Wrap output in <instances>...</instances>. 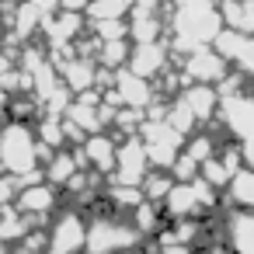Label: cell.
<instances>
[{
  "label": "cell",
  "instance_id": "obj_1",
  "mask_svg": "<svg viewBox=\"0 0 254 254\" xmlns=\"http://www.w3.org/2000/svg\"><path fill=\"white\" fill-rule=\"evenodd\" d=\"M39 153H42V143L25 122H11L0 132V167L7 174H14V178L32 174L39 164Z\"/></svg>",
  "mask_w": 254,
  "mask_h": 254
},
{
  "label": "cell",
  "instance_id": "obj_2",
  "mask_svg": "<svg viewBox=\"0 0 254 254\" xmlns=\"http://www.w3.org/2000/svg\"><path fill=\"white\" fill-rule=\"evenodd\" d=\"M219 11L209 4V0H188V4L178 11V21H174V32L185 35V46H198V42H216L219 35Z\"/></svg>",
  "mask_w": 254,
  "mask_h": 254
},
{
  "label": "cell",
  "instance_id": "obj_3",
  "mask_svg": "<svg viewBox=\"0 0 254 254\" xmlns=\"http://www.w3.org/2000/svg\"><path fill=\"white\" fill-rule=\"evenodd\" d=\"M139 230L115 223V219H94L87 223V237H84V254H119L139 244Z\"/></svg>",
  "mask_w": 254,
  "mask_h": 254
},
{
  "label": "cell",
  "instance_id": "obj_4",
  "mask_svg": "<svg viewBox=\"0 0 254 254\" xmlns=\"http://www.w3.org/2000/svg\"><path fill=\"white\" fill-rule=\"evenodd\" d=\"M139 136H143V146H146V157H150V164H157V167H171L174 160H178V153H181V132L167 122V119H150V122H143L139 126Z\"/></svg>",
  "mask_w": 254,
  "mask_h": 254
},
{
  "label": "cell",
  "instance_id": "obj_5",
  "mask_svg": "<svg viewBox=\"0 0 254 254\" xmlns=\"http://www.w3.org/2000/svg\"><path fill=\"white\" fill-rule=\"evenodd\" d=\"M219 119H223L226 132L237 136L240 143L254 139V98L251 94H240V91L226 94L219 105Z\"/></svg>",
  "mask_w": 254,
  "mask_h": 254
},
{
  "label": "cell",
  "instance_id": "obj_6",
  "mask_svg": "<svg viewBox=\"0 0 254 254\" xmlns=\"http://www.w3.org/2000/svg\"><path fill=\"white\" fill-rule=\"evenodd\" d=\"M87 237V223L77 212H63L49 230V251L46 254H80Z\"/></svg>",
  "mask_w": 254,
  "mask_h": 254
},
{
  "label": "cell",
  "instance_id": "obj_7",
  "mask_svg": "<svg viewBox=\"0 0 254 254\" xmlns=\"http://www.w3.org/2000/svg\"><path fill=\"white\" fill-rule=\"evenodd\" d=\"M146 164H150V157H146L143 139H129V143L115 146V174H119L115 181L119 185H143Z\"/></svg>",
  "mask_w": 254,
  "mask_h": 254
},
{
  "label": "cell",
  "instance_id": "obj_8",
  "mask_svg": "<svg viewBox=\"0 0 254 254\" xmlns=\"http://www.w3.org/2000/svg\"><path fill=\"white\" fill-rule=\"evenodd\" d=\"M60 202V195H56V188H53V181H35V185H21V191H18V198H14V205L25 212V216H39V212H49L53 205Z\"/></svg>",
  "mask_w": 254,
  "mask_h": 254
},
{
  "label": "cell",
  "instance_id": "obj_9",
  "mask_svg": "<svg viewBox=\"0 0 254 254\" xmlns=\"http://www.w3.org/2000/svg\"><path fill=\"white\" fill-rule=\"evenodd\" d=\"M185 73L195 77L198 84H212V80H223L226 73V60L216 53V49H195L191 60L185 63Z\"/></svg>",
  "mask_w": 254,
  "mask_h": 254
},
{
  "label": "cell",
  "instance_id": "obj_10",
  "mask_svg": "<svg viewBox=\"0 0 254 254\" xmlns=\"http://www.w3.org/2000/svg\"><path fill=\"white\" fill-rule=\"evenodd\" d=\"M80 157H84V164H87L91 171H112V167H115V143H112L105 132H91Z\"/></svg>",
  "mask_w": 254,
  "mask_h": 254
},
{
  "label": "cell",
  "instance_id": "obj_11",
  "mask_svg": "<svg viewBox=\"0 0 254 254\" xmlns=\"http://www.w3.org/2000/svg\"><path fill=\"white\" fill-rule=\"evenodd\" d=\"M230 247L233 254H254V212L240 209L230 219Z\"/></svg>",
  "mask_w": 254,
  "mask_h": 254
},
{
  "label": "cell",
  "instance_id": "obj_12",
  "mask_svg": "<svg viewBox=\"0 0 254 254\" xmlns=\"http://www.w3.org/2000/svg\"><path fill=\"white\" fill-rule=\"evenodd\" d=\"M119 101L126 105V108H139L143 112V105L150 101V84H146V77H139V73H122L119 77Z\"/></svg>",
  "mask_w": 254,
  "mask_h": 254
},
{
  "label": "cell",
  "instance_id": "obj_13",
  "mask_svg": "<svg viewBox=\"0 0 254 254\" xmlns=\"http://www.w3.org/2000/svg\"><path fill=\"white\" fill-rule=\"evenodd\" d=\"M129 70L139 73V77H153L160 66H164V46L160 42H139V49L129 56Z\"/></svg>",
  "mask_w": 254,
  "mask_h": 254
},
{
  "label": "cell",
  "instance_id": "obj_14",
  "mask_svg": "<svg viewBox=\"0 0 254 254\" xmlns=\"http://www.w3.org/2000/svg\"><path fill=\"white\" fill-rule=\"evenodd\" d=\"M230 198H233V205H240V209H247V212H254V171L251 167H240L233 178H230Z\"/></svg>",
  "mask_w": 254,
  "mask_h": 254
},
{
  "label": "cell",
  "instance_id": "obj_15",
  "mask_svg": "<svg viewBox=\"0 0 254 254\" xmlns=\"http://www.w3.org/2000/svg\"><path fill=\"white\" fill-rule=\"evenodd\" d=\"M28 233V216L18 209V205H7L0 209V244H14Z\"/></svg>",
  "mask_w": 254,
  "mask_h": 254
},
{
  "label": "cell",
  "instance_id": "obj_16",
  "mask_svg": "<svg viewBox=\"0 0 254 254\" xmlns=\"http://www.w3.org/2000/svg\"><path fill=\"white\" fill-rule=\"evenodd\" d=\"M80 153H70V150H56L53 160H49V181L53 185H70V178L80 171Z\"/></svg>",
  "mask_w": 254,
  "mask_h": 254
},
{
  "label": "cell",
  "instance_id": "obj_17",
  "mask_svg": "<svg viewBox=\"0 0 254 254\" xmlns=\"http://www.w3.org/2000/svg\"><path fill=\"white\" fill-rule=\"evenodd\" d=\"M181 105H185L195 119H209L212 108H216V94H212V87L198 84V87H188V91L181 94Z\"/></svg>",
  "mask_w": 254,
  "mask_h": 254
},
{
  "label": "cell",
  "instance_id": "obj_18",
  "mask_svg": "<svg viewBox=\"0 0 254 254\" xmlns=\"http://www.w3.org/2000/svg\"><path fill=\"white\" fill-rule=\"evenodd\" d=\"M63 77H66L70 91H84V87H91V63L73 60V63H66V66H63Z\"/></svg>",
  "mask_w": 254,
  "mask_h": 254
},
{
  "label": "cell",
  "instance_id": "obj_19",
  "mask_svg": "<svg viewBox=\"0 0 254 254\" xmlns=\"http://www.w3.org/2000/svg\"><path fill=\"white\" fill-rule=\"evenodd\" d=\"M185 153H188V157H191V160H195L198 167H202V164H205L209 157H216V150H212L209 136H191V139H188V150H185Z\"/></svg>",
  "mask_w": 254,
  "mask_h": 254
},
{
  "label": "cell",
  "instance_id": "obj_20",
  "mask_svg": "<svg viewBox=\"0 0 254 254\" xmlns=\"http://www.w3.org/2000/svg\"><path fill=\"white\" fill-rule=\"evenodd\" d=\"M240 160L254 171V139H247V143H240Z\"/></svg>",
  "mask_w": 254,
  "mask_h": 254
},
{
  "label": "cell",
  "instance_id": "obj_21",
  "mask_svg": "<svg viewBox=\"0 0 254 254\" xmlns=\"http://www.w3.org/2000/svg\"><path fill=\"white\" fill-rule=\"evenodd\" d=\"M25 4H32L35 11H42V14H49L53 7H60V0H25Z\"/></svg>",
  "mask_w": 254,
  "mask_h": 254
},
{
  "label": "cell",
  "instance_id": "obj_22",
  "mask_svg": "<svg viewBox=\"0 0 254 254\" xmlns=\"http://www.w3.org/2000/svg\"><path fill=\"white\" fill-rule=\"evenodd\" d=\"M11 66H14V63H11V56H7V53H0V77H4Z\"/></svg>",
  "mask_w": 254,
  "mask_h": 254
},
{
  "label": "cell",
  "instance_id": "obj_23",
  "mask_svg": "<svg viewBox=\"0 0 254 254\" xmlns=\"http://www.w3.org/2000/svg\"><path fill=\"white\" fill-rule=\"evenodd\" d=\"M7 94H11V91H4V87H0V119L7 115Z\"/></svg>",
  "mask_w": 254,
  "mask_h": 254
}]
</instances>
